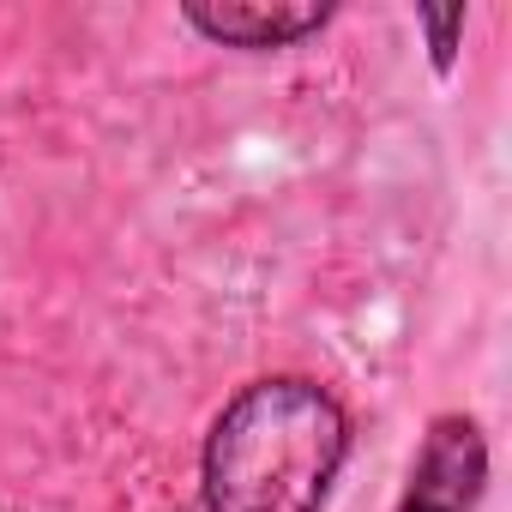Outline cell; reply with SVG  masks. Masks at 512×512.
<instances>
[{
  "label": "cell",
  "instance_id": "obj_1",
  "mask_svg": "<svg viewBox=\"0 0 512 512\" xmlns=\"http://www.w3.org/2000/svg\"><path fill=\"white\" fill-rule=\"evenodd\" d=\"M350 452L344 404L302 374L260 380L211 422L199 488L205 512H320Z\"/></svg>",
  "mask_w": 512,
  "mask_h": 512
},
{
  "label": "cell",
  "instance_id": "obj_2",
  "mask_svg": "<svg viewBox=\"0 0 512 512\" xmlns=\"http://www.w3.org/2000/svg\"><path fill=\"white\" fill-rule=\"evenodd\" d=\"M482 476H488L482 428L470 416H440L416 452V470H410L398 512H476Z\"/></svg>",
  "mask_w": 512,
  "mask_h": 512
},
{
  "label": "cell",
  "instance_id": "obj_3",
  "mask_svg": "<svg viewBox=\"0 0 512 512\" xmlns=\"http://www.w3.org/2000/svg\"><path fill=\"white\" fill-rule=\"evenodd\" d=\"M332 7H187V25L229 49H284L308 31H320Z\"/></svg>",
  "mask_w": 512,
  "mask_h": 512
}]
</instances>
